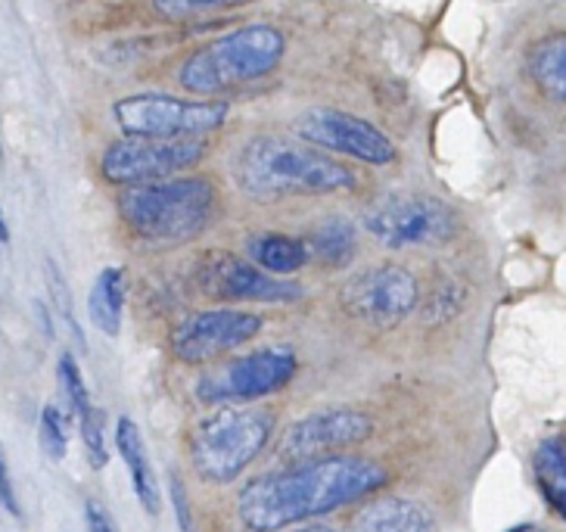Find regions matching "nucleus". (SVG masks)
<instances>
[{
    "mask_svg": "<svg viewBox=\"0 0 566 532\" xmlns=\"http://www.w3.org/2000/svg\"><path fill=\"white\" fill-rule=\"evenodd\" d=\"M78 430H82L84 451H87V461L94 470H103L109 461V451H106V436H103V415L101 408H91L87 415L75 420Z\"/></svg>",
    "mask_w": 566,
    "mask_h": 532,
    "instance_id": "25",
    "label": "nucleus"
},
{
    "mask_svg": "<svg viewBox=\"0 0 566 532\" xmlns=\"http://www.w3.org/2000/svg\"><path fill=\"white\" fill-rule=\"evenodd\" d=\"M265 327V317L243 309H206L187 315L171 331V355L181 365H209L247 346Z\"/></svg>",
    "mask_w": 566,
    "mask_h": 532,
    "instance_id": "12",
    "label": "nucleus"
},
{
    "mask_svg": "<svg viewBox=\"0 0 566 532\" xmlns=\"http://www.w3.org/2000/svg\"><path fill=\"white\" fill-rule=\"evenodd\" d=\"M38 442L41 451L51 458L53 465H60L69 451V415L56 405H48L41 411V424H38Z\"/></svg>",
    "mask_w": 566,
    "mask_h": 532,
    "instance_id": "23",
    "label": "nucleus"
},
{
    "mask_svg": "<svg viewBox=\"0 0 566 532\" xmlns=\"http://www.w3.org/2000/svg\"><path fill=\"white\" fill-rule=\"evenodd\" d=\"M535 482L542 489V496L548 501V508L566 523V442L557 436H548L533 458Z\"/></svg>",
    "mask_w": 566,
    "mask_h": 532,
    "instance_id": "21",
    "label": "nucleus"
},
{
    "mask_svg": "<svg viewBox=\"0 0 566 532\" xmlns=\"http://www.w3.org/2000/svg\"><path fill=\"white\" fill-rule=\"evenodd\" d=\"M274 432V415L268 408L216 405L190 430L187 451L193 473L209 486H228L262 455Z\"/></svg>",
    "mask_w": 566,
    "mask_h": 532,
    "instance_id": "5",
    "label": "nucleus"
},
{
    "mask_svg": "<svg viewBox=\"0 0 566 532\" xmlns=\"http://www.w3.org/2000/svg\"><path fill=\"white\" fill-rule=\"evenodd\" d=\"M197 283L209 300L218 302H296L302 300V286L296 281L274 278L262 268L233 252H212L200 262Z\"/></svg>",
    "mask_w": 566,
    "mask_h": 532,
    "instance_id": "14",
    "label": "nucleus"
},
{
    "mask_svg": "<svg viewBox=\"0 0 566 532\" xmlns=\"http://www.w3.org/2000/svg\"><path fill=\"white\" fill-rule=\"evenodd\" d=\"M305 247H308V259H315L324 268H346L358 250V231L346 218H327L305 237Z\"/></svg>",
    "mask_w": 566,
    "mask_h": 532,
    "instance_id": "19",
    "label": "nucleus"
},
{
    "mask_svg": "<svg viewBox=\"0 0 566 532\" xmlns=\"http://www.w3.org/2000/svg\"><path fill=\"white\" fill-rule=\"evenodd\" d=\"M10 240V228H7V218L0 212V243H7Z\"/></svg>",
    "mask_w": 566,
    "mask_h": 532,
    "instance_id": "29",
    "label": "nucleus"
},
{
    "mask_svg": "<svg viewBox=\"0 0 566 532\" xmlns=\"http://www.w3.org/2000/svg\"><path fill=\"white\" fill-rule=\"evenodd\" d=\"M374 420L358 408H324L315 415H305L281 436L277 458L283 465H305L321 461L355 449L358 442L370 439Z\"/></svg>",
    "mask_w": 566,
    "mask_h": 532,
    "instance_id": "13",
    "label": "nucleus"
},
{
    "mask_svg": "<svg viewBox=\"0 0 566 532\" xmlns=\"http://www.w3.org/2000/svg\"><path fill=\"white\" fill-rule=\"evenodd\" d=\"M286 56V38L281 29L252 22L228 32L190 53L178 72V84L197 97H216L243 84L262 82Z\"/></svg>",
    "mask_w": 566,
    "mask_h": 532,
    "instance_id": "4",
    "label": "nucleus"
},
{
    "mask_svg": "<svg viewBox=\"0 0 566 532\" xmlns=\"http://www.w3.org/2000/svg\"><path fill=\"white\" fill-rule=\"evenodd\" d=\"M511 532H548V530H542V526H533V523H526V526H516V530Z\"/></svg>",
    "mask_w": 566,
    "mask_h": 532,
    "instance_id": "30",
    "label": "nucleus"
},
{
    "mask_svg": "<svg viewBox=\"0 0 566 532\" xmlns=\"http://www.w3.org/2000/svg\"><path fill=\"white\" fill-rule=\"evenodd\" d=\"M386 482L389 470L361 455L290 465L247 482L237 496V517L252 532H281L370 499Z\"/></svg>",
    "mask_w": 566,
    "mask_h": 532,
    "instance_id": "1",
    "label": "nucleus"
},
{
    "mask_svg": "<svg viewBox=\"0 0 566 532\" xmlns=\"http://www.w3.org/2000/svg\"><path fill=\"white\" fill-rule=\"evenodd\" d=\"M300 532H334V530H324V526H308V530H300Z\"/></svg>",
    "mask_w": 566,
    "mask_h": 532,
    "instance_id": "31",
    "label": "nucleus"
},
{
    "mask_svg": "<svg viewBox=\"0 0 566 532\" xmlns=\"http://www.w3.org/2000/svg\"><path fill=\"white\" fill-rule=\"evenodd\" d=\"M113 118L125 137H209L228 122V103L134 94L113 106Z\"/></svg>",
    "mask_w": 566,
    "mask_h": 532,
    "instance_id": "7",
    "label": "nucleus"
},
{
    "mask_svg": "<svg viewBox=\"0 0 566 532\" xmlns=\"http://www.w3.org/2000/svg\"><path fill=\"white\" fill-rule=\"evenodd\" d=\"M206 137H125L103 153L101 168L109 184L134 187L190 171L206 159Z\"/></svg>",
    "mask_w": 566,
    "mask_h": 532,
    "instance_id": "6",
    "label": "nucleus"
},
{
    "mask_svg": "<svg viewBox=\"0 0 566 532\" xmlns=\"http://www.w3.org/2000/svg\"><path fill=\"white\" fill-rule=\"evenodd\" d=\"M233 181L259 202L296 200L352 190L358 178L352 168L283 134H255L233 156Z\"/></svg>",
    "mask_w": 566,
    "mask_h": 532,
    "instance_id": "2",
    "label": "nucleus"
},
{
    "mask_svg": "<svg viewBox=\"0 0 566 532\" xmlns=\"http://www.w3.org/2000/svg\"><path fill=\"white\" fill-rule=\"evenodd\" d=\"M293 134L317 150L349 156L367 166H389L396 159V144L374 122L352 116L346 109H331V106L305 109L293 122Z\"/></svg>",
    "mask_w": 566,
    "mask_h": 532,
    "instance_id": "11",
    "label": "nucleus"
},
{
    "mask_svg": "<svg viewBox=\"0 0 566 532\" xmlns=\"http://www.w3.org/2000/svg\"><path fill=\"white\" fill-rule=\"evenodd\" d=\"M116 449L122 455L125 467H128L134 496L140 501V508L147 514H159V508H163V489H159V480L153 473L150 455H147V442L140 436V427L134 424L132 417H122L116 424Z\"/></svg>",
    "mask_w": 566,
    "mask_h": 532,
    "instance_id": "16",
    "label": "nucleus"
},
{
    "mask_svg": "<svg viewBox=\"0 0 566 532\" xmlns=\"http://www.w3.org/2000/svg\"><path fill=\"white\" fill-rule=\"evenodd\" d=\"M247 252H250L252 265L262 268L268 274H274V278H281V274H296V271H302V268L312 262V259H308L305 240L277 231H265L250 237Z\"/></svg>",
    "mask_w": 566,
    "mask_h": 532,
    "instance_id": "17",
    "label": "nucleus"
},
{
    "mask_svg": "<svg viewBox=\"0 0 566 532\" xmlns=\"http://www.w3.org/2000/svg\"><path fill=\"white\" fill-rule=\"evenodd\" d=\"M125 312V268H103L87 293V315L103 336H118Z\"/></svg>",
    "mask_w": 566,
    "mask_h": 532,
    "instance_id": "18",
    "label": "nucleus"
},
{
    "mask_svg": "<svg viewBox=\"0 0 566 532\" xmlns=\"http://www.w3.org/2000/svg\"><path fill=\"white\" fill-rule=\"evenodd\" d=\"M533 84L554 103L566 106V32L538 41L530 56Z\"/></svg>",
    "mask_w": 566,
    "mask_h": 532,
    "instance_id": "20",
    "label": "nucleus"
},
{
    "mask_svg": "<svg viewBox=\"0 0 566 532\" xmlns=\"http://www.w3.org/2000/svg\"><path fill=\"white\" fill-rule=\"evenodd\" d=\"M296 352L271 346V350L250 352L212 367L197 383V399L206 405H247L281 393L296 377Z\"/></svg>",
    "mask_w": 566,
    "mask_h": 532,
    "instance_id": "8",
    "label": "nucleus"
},
{
    "mask_svg": "<svg viewBox=\"0 0 566 532\" xmlns=\"http://www.w3.org/2000/svg\"><path fill=\"white\" fill-rule=\"evenodd\" d=\"M0 508L10 517H19V499H17V486H13V477H10V465H7V455L0 449Z\"/></svg>",
    "mask_w": 566,
    "mask_h": 532,
    "instance_id": "26",
    "label": "nucleus"
},
{
    "mask_svg": "<svg viewBox=\"0 0 566 532\" xmlns=\"http://www.w3.org/2000/svg\"><path fill=\"white\" fill-rule=\"evenodd\" d=\"M255 0H153L156 13L166 19H190L202 13H218V10H233V7H247Z\"/></svg>",
    "mask_w": 566,
    "mask_h": 532,
    "instance_id": "24",
    "label": "nucleus"
},
{
    "mask_svg": "<svg viewBox=\"0 0 566 532\" xmlns=\"http://www.w3.org/2000/svg\"><path fill=\"white\" fill-rule=\"evenodd\" d=\"M458 218L433 197H389L365 212V231L386 250H417L449 240Z\"/></svg>",
    "mask_w": 566,
    "mask_h": 532,
    "instance_id": "9",
    "label": "nucleus"
},
{
    "mask_svg": "<svg viewBox=\"0 0 566 532\" xmlns=\"http://www.w3.org/2000/svg\"><path fill=\"white\" fill-rule=\"evenodd\" d=\"M56 380H60V393H63V401H66V411L69 420H78L84 417L91 408H94V401H91V393H87V386H84L82 377V367L78 362L63 352L60 355V365H56Z\"/></svg>",
    "mask_w": 566,
    "mask_h": 532,
    "instance_id": "22",
    "label": "nucleus"
},
{
    "mask_svg": "<svg viewBox=\"0 0 566 532\" xmlns=\"http://www.w3.org/2000/svg\"><path fill=\"white\" fill-rule=\"evenodd\" d=\"M352 532H436V520L417 501L377 492L355 511Z\"/></svg>",
    "mask_w": 566,
    "mask_h": 532,
    "instance_id": "15",
    "label": "nucleus"
},
{
    "mask_svg": "<svg viewBox=\"0 0 566 532\" xmlns=\"http://www.w3.org/2000/svg\"><path fill=\"white\" fill-rule=\"evenodd\" d=\"M339 302L361 324L389 331L415 315L417 302H420V286L408 268L374 265L346 281Z\"/></svg>",
    "mask_w": 566,
    "mask_h": 532,
    "instance_id": "10",
    "label": "nucleus"
},
{
    "mask_svg": "<svg viewBox=\"0 0 566 532\" xmlns=\"http://www.w3.org/2000/svg\"><path fill=\"white\" fill-rule=\"evenodd\" d=\"M171 501H175V514H178V523H181L184 532H193V520H190V501H187V492H184V482L178 477H171Z\"/></svg>",
    "mask_w": 566,
    "mask_h": 532,
    "instance_id": "28",
    "label": "nucleus"
},
{
    "mask_svg": "<svg viewBox=\"0 0 566 532\" xmlns=\"http://www.w3.org/2000/svg\"><path fill=\"white\" fill-rule=\"evenodd\" d=\"M84 526H87V532H118L109 511L94 499L84 504Z\"/></svg>",
    "mask_w": 566,
    "mask_h": 532,
    "instance_id": "27",
    "label": "nucleus"
},
{
    "mask_svg": "<svg viewBox=\"0 0 566 532\" xmlns=\"http://www.w3.org/2000/svg\"><path fill=\"white\" fill-rule=\"evenodd\" d=\"M216 212L218 187L200 175L134 184L118 194V216L147 243H187L212 225Z\"/></svg>",
    "mask_w": 566,
    "mask_h": 532,
    "instance_id": "3",
    "label": "nucleus"
}]
</instances>
